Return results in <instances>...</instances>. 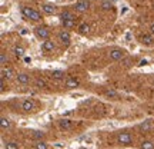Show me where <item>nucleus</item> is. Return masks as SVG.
Wrapping results in <instances>:
<instances>
[{
    "mask_svg": "<svg viewBox=\"0 0 154 149\" xmlns=\"http://www.w3.org/2000/svg\"><path fill=\"white\" fill-rule=\"evenodd\" d=\"M77 32H79L80 34H87L88 32H90V26H88L87 23H82V24H79Z\"/></svg>",
    "mask_w": 154,
    "mask_h": 149,
    "instance_id": "17",
    "label": "nucleus"
},
{
    "mask_svg": "<svg viewBox=\"0 0 154 149\" xmlns=\"http://www.w3.org/2000/svg\"><path fill=\"white\" fill-rule=\"evenodd\" d=\"M5 148L6 149H19V145H17L16 142L10 141V142H6L5 144Z\"/></svg>",
    "mask_w": 154,
    "mask_h": 149,
    "instance_id": "26",
    "label": "nucleus"
},
{
    "mask_svg": "<svg viewBox=\"0 0 154 149\" xmlns=\"http://www.w3.org/2000/svg\"><path fill=\"white\" fill-rule=\"evenodd\" d=\"M59 126L63 131H72L73 128H74V122L72 119H60L59 121Z\"/></svg>",
    "mask_w": 154,
    "mask_h": 149,
    "instance_id": "8",
    "label": "nucleus"
},
{
    "mask_svg": "<svg viewBox=\"0 0 154 149\" xmlns=\"http://www.w3.org/2000/svg\"><path fill=\"white\" fill-rule=\"evenodd\" d=\"M154 34H143L141 36V42H143L144 44H153L154 43V37H153Z\"/></svg>",
    "mask_w": 154,
    "mask_h": 149,
    "instance_id": "19",
    "label": "nucleus"
},
{
    "mask_svg": "<svg viewBox=\"0 0 154 149\" xmlns=\"http://www.w3.org/2000/svg\"><path fill=\"white\" fill-rule=\"evenodd\" d=\"M101 9H104V10H110L111 3L110 2H103V3H101Z\"/></svg>",
    "mask_w": 154,
    "mask_h": 149,
    "instance_id": "28",
    "label": "nucleus"
},
{
    "mask_svg": "<svg viewBox=\"0 0 154 149\" xmlns=\"http://www.w3.org/2000/svg\"><path fill=\"white\" fill-rule=\"evenodd\" d=\"M0 77H3L6 80H10L13 77H16V73L11 67H2V76Z\"/></svg>",
    "mask_w": 154,
    "mask_h": 149,
    "instance_id": "9",
    "label": "nucleus"
},
{
    "mask_svg": "<svg viewBox=\"0 0 154 149\" xmlns=\"http://www.w3.org/2000/svg\"><path fill=\"white\" fill-rule=\"evenodd\" d=\"M134 139H133L131 133H128V132H120L117 135V142L121 145H131Z\"/></svg>",
    "mask_w": 154,
    "mask_h": 149,
    "instance_id": "2",
    "label": "nucleus"
},
{
    "mask_svg": "<svg viewBox=\"0 0 154 149\" xmlns=\"http://www.w3.org/2000/svg\"><path fill=\"white\" fill-rule=\"evenodd\" d=\"M64 75H66V73L63 72V70H53L50 76L53 77L54 80H61V79H64Z\"/></svg>",
    "mask_w": 154,
    "mask_h": 149,
    "instance_id": "18",
    "label": "nucleus"
},
{
    "mask_svg": "<svg viewBox=\"0 0 154 149\" xmlns=\"http://www.w3.org/2000/svg\"><path fill=\"white\" fill-rule=\"evenodd\" d=\"M13 53H14V56H16L17 59H22V57H24V55H26V50L23 49L22 46H16V47L13 49Z\"/></svg>",
    "mask_w": 154,
    "mask_h": 149,
    "instance_id": "15",
    "label": "nucleus"
},
{
    "mask_svg": "<svg viewBox=\"0 0 154 149\" xmlns=\"http://www.w3.org/2000/svg\"><path fill=\"white\" fill-rule=\"evenodd\" d=\"M59 40H60V43L64 46V47H69V44H70V33H69V30H61L60 33H59Z\"/></svg>",
    "mask_w": 154,
    "mask_h": 149,
    "instance_id": "7",
    "label": "nucleus"
},
{
    "mask_svg": "<svg viewBox=\"0 0 154 149\" xmlns=\"http://www.w3.org/2000/svg\"><path fill=\"white\" fill-rule=\"evenodd\" d=\"M124 56H126V50L124 49H113V50H110V53H109V57H110V60H113V62L121 60Z\"/></svg>",
    "mask_w": 154,
    "mask_h": 149,
    "instance_id": "5",
    "label": "nucleus"
},
{
    "mask_svg": "<svg viewBox=\"0 0 154 149\" xmlns=\"http://www.w3.org/2000/svg\"><path fill=\"white\" fill-rule=\"evenodd\" d=\"M34 85H36L37 88H44V86H46V82H44L43 79H37V80H36V83H34Z\"/></svg>",
    "mask_w": 154,
    "mask_h": 149,
    "instance_id": "29",
    "label": "nucleus"
},
{
    "mask_svg": "<svg viewBox=\"0 0 154 149\" xmlns=\"http://www.w3.org/2000/svg\"><path fill=\"white\" fill-rule=\"evenodd\" d=\"M60 19L61 20H70V19H76V16H74V13H73V11L64 10V11H61Z\"/></svg>",
    "mask_w": 154,
    "mask_h": 149,
    "instance_id": "16",
    "label": "nucleus"
},
{
    "mask_svg": "<svg viewBox=\"0 0 154 149\" xmlns=\"http://www.w3.org/2000/svg\"><path fill=\"white\" fill-rule=\"evenodd\" d=\"M22 109L24 112H34L37 109V103L33 99H24L22 102Z\"/></svg>",
    "mask_w": 154,
    "mask_h": 149,
    "instance_id": "4",
    "label": "nucleus"
},
{
    "mask_svg": "<svg viewBox=\"0 0 154 149\" xmlns=\"http://www.w3.org/2000/svg\"><path fill=\"white\" fill-rule=\"evenodd\" d=\"M16 80L20 83V85H29V83H30V76H29L27 73H24V72L17 73V75H16Z\"/></svg>",
    "mask_w": 154,
    "mask_h": 149,
    "instance_id": "10",
    "label": "nucleus"
},
{
    "mask_svg": "<svg viewBox=\"0 0 154 149\" xmlns=\"http://www.w3.org/2000/svg\"><path fill=\"white\" fill-rule=\"evenodd\" d=\"M153 6H154V5H153Z\"/></svg>",
    "mask_w": 154,
    "mask_h": 149,
    "instance_id": "33",
    "label": "nucleus"
},
{
    "mask_svg": "<svg viewBox=\"0 0 154 149\" xmlns=\"http://www.w3.org/2000/svg\"><path fill=\"white\" fill-rule=\"evenodd\" d=\"M0 128H2V131L6 132V131H9L11 128V122L9 118H6V116H2V119H0Z\"/></svg>",
    "mask_w": 154,
    "mask_h": 149,
    "instance_id": "13",
    "label": "nucleus"
},
{
    "mask_svg": "<svg viewBox=\"0 0 154 149\" xmlns=\"http://www.w3.org/2000/svg\"><path fill=\"white\" fill-rule=\"evenodd\" d=\"M34 33L37 36L38 39H42V40H47L50 37V30L46 26H37V28L34 29Z\"/></svg>",
    "mask_w": 154,
    "mask_h": 149,
    "instance_id": "3",
    "label": "nucleus"
},
{
    "mask_svg": "<svg viewBox=\"0 0 154 149\" xmlns=\"http://www.w3.org/2000/svg\"><path fill=\"white\" fill-rule=\"evenodd\" d=\"M42 49H43L44 52H53V50L56 49V43L53 40L47 39V40H44L43 43H42Z\"/></svg>",
    "mask_w": 154,
    "mask_h": 149,
    "instance_id": "11",
    "label": "nucleus"
},
{
    "mask_svg": "<svg viewBox=\"0 0 154 149\" xmlns=\"http://www.w3.org/2000/svg\"><path fill=\"white\" fill-rule=\"evenodd\" d=\"M74 9L79 13H86L90 9V2L88 0H77L76 5H74Z\"/></svg>",
    "mask_w": 154,
    "mask_h": 149,
    "instance_id": "6",
    "label": "nucleus"
},
{
    "mask_svg": "<svg viewBox=\"0 0 154 149\" xmlns=\"http://www.w3.org/2000/svg\"><path fill=\"white\" fill-rule=\"evenodd\" d=\"M61 24H63V29H66V30H72V29L76 28V19H70V20H61Z\"/></svg>",
    "mask_w": 154,
    "mask_h": 149,
    "instance_id": "14",
    "label": "nucleus"
},
{
    "mask_svg": "<svg viewBox=\"0 0 154 149\" xmlns=\"http://www.w3.org/2000/svg\"><path fill=\"white\" fill-rule=\"evenodd\" d=\"M106 95H107L109 98H119L117 92H114V90H107V92H106Z\"/></svg>",
    "mask_w": 154,
    "mask_h": 149,
    "instance_id": "30",
    "label": "nucleus"
},
{
    "mask_svg": "<svg viewBox=\"0 0 154 149\" xmlns=\"http://www.w3.org/2000/svg\"><path fill=\"white\" fill-rule=\"evenodd\" d=\"M24 62H26V63H30V62H32V59H30V57H27V56H26V57H24Z\"/></svg>",
    "mask_w": 154,
    "mask_h": 149,
    "instance_id": "32",
    "label": "nucleus"
},
{
    "mask_svg": "<svg viewBox=\"0 0 154 149\" xmlns=\"http://www.w3.org/2000/svg\"><path fill=\"white\" fill-rule=\"evenodd\" d=\"M33 136H34V139H36V141H43V139H44V132H42V131H34Z\"/></svg>",
    "mask_w": 154,
    "mask_h": 149,
    "instance_id": "25",
    "label": "nucleus"
},
{
    "mask_svg": "<svg viewBox=\"0 0 154 149\" xmlns=\"http://www.w3.org/2000/svg\"><path fill=\"white\" fill-rule=\"evenodd\" d=\"M140 129L144 131V132L150 131V129H151V123H150V121H144L143 123H140Z\"/></svg>",
    "mask_w": 154,
    "mask_h": 149,
    "instance_id": "24",
    "label": "nucleus"
},
{
    "mask_svg": "<svg viewBox=\"0 0 154 149\" xmlns=\"http://www.w3.org/2000/svg\"><path fill=\"white\" fill-rule=\"evenodd\" d=\"M6 89V79H3V77H0V92L3 93Z\"/></svg>",
    "mask_w": 154,
    "mask_h": 149,
    "instance_id": "27",
    "label": "nucleus"
},
{
    "mask_svg": "<svg viewBox=\"0 0 154 149\" xmlns=\"http://www.w3.org/2000/svg\"><path fill=\"white\" fill-rule=\"evenodd\" d=\"M33 148L34 149H49V145L46 144L44 141H36L33 144Z\"/></svg>",
    "mask_w": 154,
    "mask_h": 149,
    "instance_id": "20",
    "label": "nucleus"
},
{
    "mask_svg": "<svg viewBox=\"0 0 154 149\" xmlns=\"http://www.w3.org/2000/svg\"><path fill=\"white\" fill-rule=\"evenodd\" d=\"M43 10H44V13H47V15H53V13L56 11V7H54L53 5L47 3V5L43 6Z\"/></svg>",
    "mask_w": 154,
    "mask_h": 149,
    "instance_id": "22",
    "label": "nucleus"
},
{
    "mask_svg": "<svg viewBox=\"0 0 154 149\" xmlns=\"http://www.w3.org/2000/svg\"><path fill=\"white\" fill-rule=\"evenodd\" d=\"M79 80H77L76 77H67L66 82H64V86H66V89H76L79 88Z\"/></svg>",
    "mask_w": 154,
    "mask_h": 149,
    "instance_id": "12",
    "label": "nucleus"
},
{
    "mask_svg": "<svg viewBox=\"0 0 154 149\" xmlns=\"http://www.w3.org/2000/svg\"><path fill=\"white\" fill-rule=\"evenodd\" d=\"M22 15L24 17L30 19V20H33V22H40V20H42V15H40L37 10L29 7V6H23L22 7Z\"/></svg>",
    "mask_w": 154,
    "mask_h": 149,
    "instance_id": "1",
    "label": "nucleus"
},
{
    "mask_svg": "<svg viewBox=\"0 0 154 149\" xmlns=\"http://www.w3.org/2000/svg\"><path fill=\"white\" fill-rule=\"evenodd\" d=\"M150 33L154 34V23H151V26H150Z\"/></svg>",
    "mask_w": 154,
    "mask_h": 149,
    "instance_id": "31",
    "label": "nucleus"
},
{
    "mask_svg": "<svg viewBox=\"0 0 154 149\" xmlns=\"http://www.w3.org/2000/svg\"><path fill=\"white\" fill-rule=\"evenodd\" d=\"M140 149H154V144L151 141H143L140 144Z\"/></svg>",
    "mask_w": 154,
    "mask_h": 149,
    "instance_id": "23",
    "label": "nucleus"
},
{
    "mask_svg": "<svg viewBox=\"0 0 154 149\" xmlns=\"http://www.w3.org/2000/svg\"><path fill=\"white\" fill-rule=\"evenodd\" d=\"M7 63H9V56L6 55V52H2L0 53V65H2V67H6Z\"/></svg>",
    "mask_w": 154,
    "mask_h": 149,
    "instance_id": "21",
    "label": "nucleus"
}]
</instances>
